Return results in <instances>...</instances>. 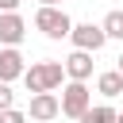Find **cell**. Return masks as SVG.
<instances>
[{
	"instance_id": "obj_1",
	"label": "cell",
	"mask_w": 123,
	"mask_h": 123,
	"mask_svg": "<svg viewBox=\"0 0 123 123\" xmlns=\"http://www.w3.org/2000/svg\"><path fill=\"white\" fill-rule=\"evenodd\" d=\"M62 81H65V62H31L27 73H23V85H27L31 96L54 92V88H62Z\"/></svg>"
},
{
	"instance_id": "obj_2",
	"label": "cell",
	"mask_w": 123,
	"mask_h": 123,
	"mask_svg": "<svg viewBox=\"0 0 123 123\" xmlns=\"http://www.w3.org/2000/svg\"><path fill=\"white\" fill-rule=\"evenodd\" d=\"M35 31H42L46 38H69V35H73V19L65 15V8L38 4V12H35Z\"/></svg>"
},
{
	"instance_id": "obj_3",
	"label": "cell",
	"mask_w": 123,
	"mask_h": 123,
	"mask_svg": "<svg viewBox=\"0 0 123 123\" xmlns=\"http://www.w3.org/2000/svg\"><path fill=\"white\" fill-rule=\"evenodd\" d=\"M88 108H92L88 81H69V85L62 88V115H69V119H81Z\"/></svg>"
},
{
	"instance_id": "obj_4",
	"label": "cell",
	"mask_w": 123,
	"mask_h": 123,
	"mask_svg": "<svg viewBox=\"0 0 123 123\" xmlns=\"http://www.w3.org/2000/svg\"><path fill=\"white\" fill-rule=\"evenodd\" d=\"M69 42H73V50H92V54H96V50L108 42V31H104L100 23H73Z\"/></svg>"
},
{
	"instance_id": "obj_5",
	"label": "cell",
	"mask_w": 123,
	"mask_h": 123,
	"mask_svg": "<svg viewBox=\"0 0 123 123\" xmlns=\"http://www.w3.org/2000/svg\"><path fill=\"white\" fill-rule=\"evenodd\" d=\"M27 115H31L35 123H50V119H58V115H62V96H54V92H35Z\"/></svg>"
},
{
	"instance_id": "obj_6",
	"label": "cell",
	"mask_w": 123,
	"mask_h": 123,
	"mask_svg": "<svg viewBox=\"0 0 123 123\" xmlns=\"http://www.w3.org/2000/svg\"><path fill=\"white\" fill-rule=\"evenodd\" d=\"M27 73V62H23V54H19V46H4L0 50V81H19Z\"/></svg>"
},
{
	"instance_id": "obj_7",
	"label": "cell",
	"mask_w": 123,
	"mask_h": 123,
	"mask_svg": "<svg viewBox=\"0 0 123 123\" xmlns=\"http://www.w3.org/2000/svg\"><path fill=\"white\" fill-rule=\"evenodd\" d=\"M23 35H27L23 15H19V12H0V42H4V46H19Z\"/></svg>"
},
{
	"instance_id": "obj_8",
	"label": "cell",
	"mask_w": 123,
	"mask_h": 123,
	"mask_svg": "<svg viewBox=\"0 0 123 123\" xmlns=\"http://www.w3.org/2000/svg\"><path fill=\"white\" fill-rule=\"evenodd\" d=\"M65 77L69 81H88L92 77V50H73L65 58Z\"/></svg>"
},
{
	"instance_id": "obj_9",
	"label": "cell",
	"mask_w": 123,
	"mask_h": 123,
	"mask_svg": "<svg viewBox=\"0 0 123 123\" xmlns=\"http://www.w3.org/2000/svg\"><path fill=\"white\" fill-rule=\"evenodd\" d=\"M96 92H100L104 100H115V96L123 92V73H119V69L100 73V77H96Z\"/></svg>"
},
{
	"instance_id": "obj_10",
	"label": "cell",
	"mask_w": 123,
	"mask_h": 123,
	"mask_svg": "<svg viewBox=\"0 0 123 123\" xmlns=\"http://www.w3.org/2000/svg\"><path fill=\"white\" fill-rule=\"evenodd\" d=\"M115 115H119V111H115L111 104H96V108H88L77 123H115Z\"/></svg>"
},
{
	"instance_id": "obj_11",
	"label": "cell",
	"mask_w": 123,
	"mask_h": 123,
	"mask_svg": "<svg viewBox=\"0 0 123 123\" xmlns=\"http://www.w3.org/2000/svg\"><path fill=\"white\" fill-rule=\"evenodd\" d=\"M100 27L108 31V38H123V12H119V8H115V12H108Z\"/></svg>"
},
{
	"instance_id": "obj_12",
	"label": "cell",
	"mask_w": 123,
	"mask_h": 123,
	"mask_svg": "<svg viewBox=\"0 0 123 123\" xmlns=\"http://www.w3.org/2000/svg\"><path fill=\"white\" fill-rule=\"evenodd\" d=\"M0 123H27V111H19V108H8V111H0Z\"/></svg>"
},
{
	"instance_id": "obj_13",
	"label": "cell",
	"mask_w": 123,
	"mask_h": 123,
	"mask_svg": "<svg viewBox=\"0 0 123 123\" xmlns=\"http://www.w3.org/2000/svg\"><path fill=\"white\" fill-rule=\"evenodd\" d=\"M12 100H15L12 85H8V81H0V111H8V108H12Z\"/></svg>"
},
{
	"instance_id": "obj_14",
	"label": "cell",
	"mask_w": 123,
	"mask_h": 123,
	"mask_svg": "<svg viewBox=\"0 0 123 123\" xmlns=\"http://www.w3.org/2000/svg\"><path fill=\"white\" fill-rule=\"evenodd\" d=\"M0 12H19V0H0Z\"/></svg>"
},
{
	"instance_id": "obj_15",
	"label": "cell",
	"mask_w": 123,
	"mask_h": 123,
	"mask_svg": "<svg viewBox=\"0 0 123 123\" xmlns=\"http://www.w3.org/2000/svg\"><path fill=\"white\" fill-rule=\"evenodd\" d=\"M115 69H119V73H123V54H119V58H115Z\"/></svg>"
},
{
	"instance_id": "obj_16",
	"label": "cell",
	"mask_w": 123,
	"mask_h": 123,
	"mask_svg": "<svg viewBox=\"0 0 123 123\" xmlns=\"http://www.w3.org/2000/svg\"><path fill=\"white\" fill-rule=\"evenodd\" d=\"M38 4H54V8H58V4H62V0H38Z\"/></svg>"
},
{
	"instance_id": "obj_17",
	"label": "cell",
	"mask_w": 123,
	"mask_h": 123,
	"mask_svg": "<svg viewBox=\"0 0 123 123\" xmlns=\"http://www.w3.org/2000/svg\"><path fill=\"white\" fill-rule=\"evenodd\" d=\"M115 123H123V111H119V115H115Z\"/></svg>"
}]
</instances>
